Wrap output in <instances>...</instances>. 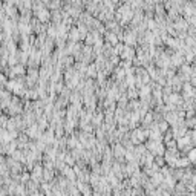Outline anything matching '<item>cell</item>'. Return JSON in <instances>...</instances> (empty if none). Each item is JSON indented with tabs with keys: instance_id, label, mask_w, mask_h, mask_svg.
<instances>
[{
	"instance_id": "6da1fadb",
	"label": "cell",
	"mask_w": 196,
	"mask_h": 196,
	"mask_svg": "<svg viewBox=\"0 0 196 196\" xmlns=\"http://www.w3.org/2000/svg\"><path fill=\"white\" fill-rule=\"evenodd\" d=\"M188 158H190V161H193V163H195V161H196V150H192Z\"/></svg>"
}]
</instances>
